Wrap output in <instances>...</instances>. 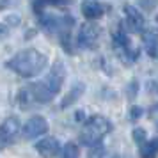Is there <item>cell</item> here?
Masks as SVG:
<instances>
[{
	"label": "cell",
	"instance_id": "1",
	"mask_svg": "<svg viewBox=\"0 0 158 158\" xmlns=\"http://www.w3.org/2000/svg\"><path fill=\"white\" fill-rule=\"evenodd\" d=\"M46 64H48L46 55L34 50V48H25V50L18 52L11 60H7L9 69H13L16 75H20L23 78H30V77L39 75L46 68Z\"/></svg>",
	"mask_w": 158,
	"mask_h": 158
},
{
	"label": "cell",
	"instance_id": "2",
	"mask_svg": "<svg viewBox=\"0 0 158 158\" xmlns=\"http://www.w3.org/2000/svg\"><path fill=\"white\" fill-rule=\"evenodd\" d=\"M110 131V123L103 115H93L84 123V128L80 131V140L85 146H100L103 137Z\"/></svg>",
	"mask_w": 158,
	"mask_h": 158
},
{
	"label": "cell",
	"instance_id": "3",
	"mask_svg": "<svg viewBox=\"0 0 158 158\" xmlns=\"http://www.w3.org/2000/svg\"><path fill=\"white\" fill-rule=\"evenodd\" d=\"M112 43H114V50L117 53V57L121 59L123 62L128 64V62L137 60L140 50L137 46H133V43L130 41V37L123 25H119V29L115 30V32H112Z\"/></svg>",
	"mask_w": 158,
	"mask_h": 158
},
{
	"label": "cell",
	"instance_id": "4",
	"mask_svg": "<svg viewBox=\"0 0 158 158\" xmlns=\"http://www.w3.org/2000/svg\"><path fill=\"white\" fill-rule=\"evenodd\" d=\"M64 78H66V66H64L62 60H57V62H53L52 69L48 71V75L44 77V80L41 84L55 96V94L60 91L62 84H64Z\"/></svg>",
	"mask_w": 158,
	"mask_h": 158
},
{
	"label": "cell",
	"instance_id": "5",
	"mask_svg": "<svg viewBox=\"0 0 158 158\" xmlns=\"http://www.w3.org/2000/svg\"><path fill=\"white\" fill-rule=\"evenodd\" d=\"M124 30L133 32V34H142L144 27H146V20L144 15L133 6H124Z\"/></svg>",
	"mask_w": 158,
	"mask_h": 158
},
{
	"label": "cell",
	"instance_id": "6",
	"mask_svg": "<svg viewBox=\"0 0 158 158\" xmlns=\"http://www.w3.org/2000/svg\"><path fill=\"white\" fill-rule=\"evenodd\" d=\"M48 131V121L43 115H32L23 126V137L25 139H37Z\"/></svg>",
	"mask_w": 158,
	"mask_h": 158
},
{
	"label": "cell",
	"instance_id": "7",
	"mask_svg": "<svg viewBox=\"0 0 158 158\" xmlns=\"http://www.w3.org/2000/svg\"><path fill=\"white\" fill-rule=\"evenodd\" d=\"M98 37H100V27L93 22L84 23L78 34V44L82 48H94L98 43Z\"/></svg>",
	"mask_w": 158,
	"mask_h": 158
},
{
	"label": "cell",
	"instance_id": "8",
	"mask_svg": "<svg viewBox=\"0 0 158 158\" xmlns=\"http://www.w3.org/2000/svg\"><path fill=\"white\" fill-rule=\"evenodd\" d=\"M20 131V121L18 117H7L6 121L0 124V149L13 142L16 133Z\"/></svg>",
	"mask_w": 158,
	"mask_h": 158
},
{
	"label": "cell",
	"instance_id": "9",
	"mask_svg": "<svg viewBox=\"0 0 158 158\" xmlns=\"http://www.w3.org/2000/svg\"><path fill=\"white\" fill-rule=\"evenodd\" d=\"M59 140L53 137H44L39 142H36V151L44 158H53L59 153Z\"/></svg>",
	"mask_w": 158,
	"mask_h": 158
},
{
	"label": "cell",
	"instance_id": "10",
	"mask_svg": "<svg viewBox=\"0 0 158 158\" xmlns=\"http://www.w3.org/2000/svg\"><path fill=\"white\" fill-rule=\"evenodd\" d=\"M103 13H105V7H103L101 4H98V2L89 0V2H84V4H82V15H84V18L91 20V22L101 18Z\"/></svg>",
	"mask_w": 158,
	"mask_h": 158
},
{
	"label": "cell",
	"instance_id": "11",
	"mask_svg": "<svg viewBox=\"0 0 158 158\" xmlns=\"http://www.w3.org/2000/svg\"><path fill=\"white\" fill-rule=\"evenodd\" d=\"M84 91H85V85H84V84H75V85L71 87V91L64 96V100L60 101V107L68 108L71 103H75V101L78 100L82 94H84Z\"/></svg>",
	"mask_w": 158,
	"mask_h": 158
},
{
	"label": "cell",
	"instance_id": "12",
	"mask_svg": "<svg viewBox=\"0 0 158 158\" xmlns=\"http://www.w3.org/2000/svg\"><path fill=\"white\" fill-rule=\"evenodd\" d=\"M144 48L153 59H158V37L153 32H144Z\"/></svg>",
	"mask_w": 158,
	"mask_h": 158
},
{
	"label": "cell",
	"instance_id": "13",
	"mask_svg": "<svg viewBox=\"0 0 158 158\" xmlns=\"http://www.w3.org/2000/svg\"><path fill=\"white\" fill-rule=\"evenodd\" d=\"M156 153L155 140H148L144 146H140V158H156Z\"/></svg>",
	"mask_w": 158,
	"mask_h": 158
},
{
	"label": "cell",
	"instance_id": "14",
	"mask_svg": "<svg viewBox=\"0 0 158 158\" xmlns=\"http://www.w3.org/2000/svg\"><path fill=\"white\" fill-rule=\"evenodd\" d=\"M80 156V148L75 142H68L64 149L60 153V158H78Z\"/></svg>",
	"mask_w": 158,
	"mask_h": 158
},
{
	"label": "cell",
	"instance_id": "15",
	"mask_svg": "<svg viewBox=\"0 0 158 158\" xmlns=\"http://www.w3.org/2000/svg\"><path fill=\"white\" fill-rule=\"evenodd\" d=\"M91 158H119L115 153H110L101 146H94L91 149Z\"/></svg>",
	"mask_w": 158,
	"mask_h": 158
},
{
	"label": "cell",
	"instance_id": "16",
	"mask_svg": "<svg viewBox=\"0 0 158 158\" xmlns=\"http://www.w3.org/2000/svg\"><path fill=\"white\" fill-rule=\"evenodd\" d=\"M133 140H135V142L139 144V148H140V146H144V144L148 142V133H146L142 128H135L133 130Z\"/></svg>",
	"mask_w": 158,
	"mask_h": 158
},
{
	"label": "cell",
	"instance_id": "17",
	"mask_svg": "<svg viewBox=\"0 0 158 158\" xmlns=\"http://www.w3.org/2000/svg\"><path fill=\"white\" fill-rule=\"evenodd\" d=\"M142 114V108L140 107H131V119H139Z\"/></svg>",
	"mask_w": 158,
	"mask_h": 158
},
{
	"label": "cell",
	"instance_id": "18",
	"mask_svg": "<svg viewBox=\"0 0 158 158\" xmlns=\"http://www.w3.org/2000/svg\"><path fill=\"white\" fill-rule=\"evenodd\" d=\"M151 119H153V121H155V123L158 124V105H156V107L151 108Z\"/></svg>",
	"mask_w": 158,
	"mask_h": 158
},
{
	"label": "cell",
	"instance_id": "19",
	"mask_svg": "<svg viewBox=\"0 0 158 158\" xmlns=\"http://www.w3.org/2000/svg\"><path fill=\"white\" fill-rule=\"evenodd\" d=\"M6 6H7V2H0V9H4Z\"/></svg>",
	"mask_w": 158,
	"mask_h": 158
},
{
	"label": "cell",
	"instance_id": "20",
	"mask_svg": "<svg viewBox=\"0 0 158 158\" xmlns=\"http://www.w3.org/2000/svg\"><path fill=\"white\" fill-rule=\"evenodd\" d=\"M155 140V146H156V151H158V139H153Z\"/></svg>",
	"mask_w": 158,
	"mask_h": 158
},
{
	"label": "cell",
	"instance_id": "21",
	"mask_svg": "<svg viewBox=\"0 0 158 158\" xmlns=\"http://www.w3.org/2000/svg\"><path fill=\"white\" fill-rule=\"evenodd\" d=\"M156 22H158V18H156Z\"/></svg>",
	"mask_w": 158,
	"mask_h": 158
}]
</instances>
